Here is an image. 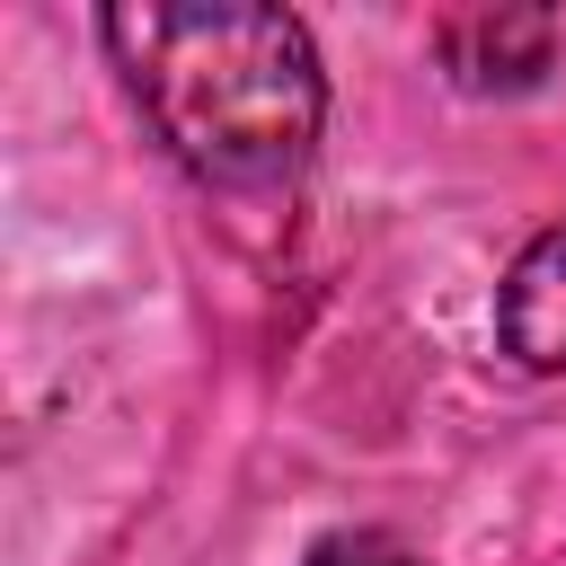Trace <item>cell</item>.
<instances>
[{
    "label": "cell",
    "instance_id": "3",
    "mask_svg": "<svg viewBox=\"0 0 566 566\" xmlns=\"http://www.w3.org/2000/svg\"><path fill=\"white\" fill-rule=\"evenodd\" d=\"M495 336L522 371H566V221L513 256L504 301H495Z\"/></svg>",
    "mask_w": 566,
    "mask_h": 566
},
{
    "label": "cell",
    "instance_id": "2",
    "mask_svg": "<svg viewBox=\"0 0 566 566\" xmlns=\"http://www.w3.org/2000/svg\"><path fill=\"white\" fill-rule=\"evenodd\" d=\"M433 53L460 88H539V71L557 62V18L548 9H460L433 27Z\"/></svg>",
    "mask_w": 566,
    "mask_h": 566
},
{
    "label": "cell",
    "instance_id": "1",
    "mask_svg": "<svg viewBox=\"0 0 566 566\" xmlns=\"http://www.w3.org/2000/svg\"><path fill=\"white\" fill-rule=\"evenodd\" d=\"M97 35H106L133 106L168 142V159L195 168L203 186L256 195L310 159L327 80H318V44L292 9L142 0V9H106Z\"/></svg>",
    "mask_w": 566,
    "mask_h": 566
},
{
    "label": "cell",
    "instance_id": "4",
    "mask_svg": "<svg viewBox=\"0 0 566 566\" xmlns=\"http://www.w3.org/2000/svg\"><path fill=\"white\" fill-rule=\"evenodd\" d=\"M301 566H424L398 531H336V539H318Z\"/></svg>",
    "mask_w": 566,
    "mask_h": 566
}]
</instances>
